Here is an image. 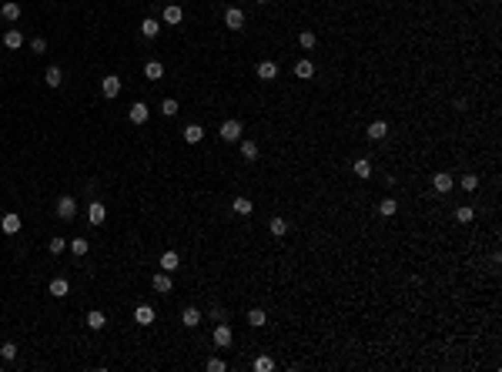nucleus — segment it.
<instances>
[{"instance_id":"nucleus-1","label":"nucleus","mask_w":502,"mask_h":372,"mask_svg":"<svg viewBox=\"0 0 502 372\" xmlns=\"http://www.w3.org/2000/svg\"><path fill=\"white\" fill-rule=\"evenodd\" d=\"M74 215H77V202H74L71 194H64V198L57 202V218H61V221H71Z\"/></svg>"},{"instance_id":"nucleus-2","label":"nucleus","mask_w":502,"mask_h":372,"mask_svg":"<svg viewBox=\"0 0 502 372\" xmlns=\"http://www.w3.org/2000/svg\"><path fill=\"white\" fill-rule=\"evenodd\" d=\"M101 94L107 97V101H114V97L121 94V77L117 74H107V77L101 81Z\"/></svg>"},{"instance_id":"nucleus-3","label":"nucleus","mask_w":502,"mask_h":372,"mask_svg":"<svg viewBox=\"0 0 502 372\" xmlns=\"http://www.w3.org/2000/svg\"><path fill=\"white\" fill-rule=\"evenodd\" d=\"M224 27H228V31H241V27H245V14H241V7H228L224 10Z\"/></svg>"},{"instance_id":"nucleus-4","label":"nucleus","mask_w":502,"mask_h":372,"mask_svg":"<svg viewBox=\"0 0 502 372\" xmlns=\"http://www.w3.org/2000/svg\"><path fill=\"white\" fill-rule=\"evenodd\" d=\"M241 134H245V131H241V121H234V118L221 124V138L224 141H231V145H234V141H241Z\"/></svg>"},{"instance_id":"nucleus-5","label":"nucleus","mask_w":502,"mask_h":372,"mask_svg":"<svg viewBox=\"0 0 502 372\" xmlns=\"http://www.w3.org/2000/svg\"><path fill=\"white\" fill-rule=\"evenodd\" d=\"M432 188H435L438 194H449L455 188V181H452V175H449V171H438L435 178H432Z\"/></svg>"},{"instance_id":"nucleus-6","label":"nucleus","mask_w":502,"mask_h":372,"mask_svg":"<svg viewBox=\"0 0 502 372\" xmlns=\"http://www.w3.org/2000/svg\"><path fill=\"white\" fill-rule=\"evenodd\" d=\"M87 221L91 225H104V221H107V208H104L101 202H91L87 205Z\"/></svg>"},{"instance_id":"nucleus-7","label":"nucleus","mask_w":502,"mask_h":372,"mask_svg":"<svg viewBox=\"0 0 502 372\" xmlns=\"http://www.w3.org/2000/svg\"><path fill=\"white\" fill-rule=\"evenodd\" d=\"M128 118H131V124H144L147 118H151V111H147V104H131V111H128Z\"/></svg>"},{"instance_id":"nucleus-8","label":"nucleus","mask_w":502,"mask_h":372,"mask_svg":"<svg viewBox=\"0 0 502 372\" xmlns=\"http://www.w3.org/2000/svg\"><path fill=\"white\" fill-rule=\"evenodd\" d=\"M231 339H234V335H231V325H218V329H215V346H221V349H228V346H231Z\"/></svg>"},{"instance_id":"nucleus-9","label":"nucleus","mask_w":502,"mask_h":372,"mask_svg":"<svg viewBox=\"0 0 502 372\" xmlns=\"http://www.w3.org/2000/svg\"><path fill=\"white\" fill-rule=\"evenodd\" d=\"M258 77H261V81H275V77H278V64H275V61H261V64H258Z\"/></svg>"},{"instance_id":"nucleus-10","label":"nucleus","mask_w":502,"mask_h":372,"mask_svg":"<svg viewBox=\"0 0 502 372\" xmlns=\"http://www.w3.org/2000/svg\"><path fill=\"white\" fill-rule=\"evenodd\" d=\"M47 292H50V295H54V299H64L67 292H71V285H67V278H50Z\"/></svg>"},{"instance_id":"nucleus-11","label":"nucleus","mask_w":502,"mask_h":372,"mask_svg":"<svg viewBox=\"0 0 502 372\" xmlns=\"http://www.w3.org/2000/svg\"><path fill=\"white\" fill-rule=\"evenodd\" d=\"M365 134H368V141H382L385 134H389V124H385V121H372Z\"/></svg>"},{"instance_id":"nucleus-12","label":"nucleus","mask_w":502,"mask_h":372,"mask_svg":"<svg viewBox=\"0 0 502 372\" xmlns=\"http://www.w3.org/2000/svg\"><path fill=\"white\" fill-rule=\"evenodd\" d=\"M0 228H4L7 235H17V232H20V215H14V211L4 215V218H0Z\"/></svg>"},{"instance_id":"nucleus-13","label":"nucleus","mask_w":502,"mask_h":372,"mask_svg":"<svg viewBox=\"0 0 502 372\" xmlns=\"http://www.w3.org/2000/svg\"><path fill=\"white\" fill-rule=\"evenodd\" d=\"M134 322L137 325H151L154 322V308L151 305H137L134 308Z\"/></svg>"},{"instance_id":"nucleus-14","label":"nucleus","mask_w":502,"mask_h":372,"mask_svg":"<svg viewBox=\"0 0 502 372\" xmlns=\"http://www.w3.org/2000/svg\"><path fill=\"white\" fill-rule=\"evenodd\" d=\"M44 84H47V88H61V84H64V74H61V67L50 64L47 74H44Z\"/></svg>"},{"instance_id":"nucleus-15","label":"nucleus","mask_w":502,"mask_h":372,"mask_svg":"<svg viewBox=\"0 0 502 372\" xmlns=\"http://www.w3.org/2000/svg\"><path fill=\"white\" fill-rule=\"evenodd\" d=\"M151 285H154V292L167 295V292H171V275H167V272H158V275L151 278Z\"/></svg>"},{"instance_id":"nucleus-16","label":"nucleus","mask_w":502,"mask_h":372,"mask_svg":"<svg viewBox=\"0 0 502 372\" xmlns=\"http://www.w3.org/2000/svg\"><path fill=\"white\" fill-rule=\"evenodd\" d=\"M104 325H107V316H104L101 308H94V312H87V329H94V332H101Z\"/></svg>"},{"instance_id":"nucleus-17","label":"nucleus","mask_w":502,"mask_h":372,"mask_svg":"<svg viewBox=\"0 0 502 372\" xmlns=\"http://www.w3.org/2000/svg\"><path fill=\"white\" fill-rule=\"evenodd\" d=\"M144 74H147V81H161V77H164V64H161V61H147V64H144Z\"/></svg>"},{"instance_id":"nucleus-18","label":"nucleus","mask_w":502,"mask_h":372,"mask_svg":"<svg viewBox=\"0 0 502 372\" xmlns=\"http://www.w3.org/2000/svg\"><path fill=\"white\" fill-rule=\"evenodd\" d=\"M181 322L188 325V329H194V325H201V312H198L194 305H188V308L181 312Z\"/></svg>"},{"instance_id":"nucleus-19","label":"nucleus","mask_w":502,"mask_h":372,"mask_svg":"<svg viewBox=\"0 0 502 372\" xmlns=\"http://www.w3.org/2000/svg\"><path fill=\"white\" fill-rule=\"evenodd\" d=\"M201 138H204V128H201V124H188V128H184V141H188V145H198Z\"/></svg>"},{"instance_id":"nucleus-20","label":"nucleus","mask_w":502,"mask_h":372,"mask_svg":"<svg viewBox=\"0 0 502 372\" xmlns=\"http://www.w3.org/2000/svg\"><path fill=\"white\" fill-rule=\"evenodd\" d=\"M178 265H181L178 251H164V255H161V272H174Z\"/></svg>"},{"instance_id":"nucleus-21","label":"nucleus","mask_w":502,"mask_h":372,"mask_svg":"<svg viewBox=\"0 0 502 372\" xmlns=\"http://www.w3.org/2000/svg\"><path fill=\"white\" fill-rule=\"evenodd\" d=\"M0 17H4V20H17V17H20V4H14V0L0 4Z\"/></svg>"},{"instance_id":"nucleus-22","label":"nucleus","mask_w":502,"mask_h":372,"mask_svg":"<svg viewBox=\"0 0 502 372\" xmlns=\"http://www.w3.org/2000/svg\"><path fill=\"white\" fill-rule=\"evenodd\" d=\"M248 325H255V329L268 325V312H264V308H251V312H248Z\"/></svg>"},{"instance_id":"nucleus-23","label":"nucleus","mask_w":502,"mask_h":372,"mask_svg":"<svg viewBox=\"0 0 502 372\" xmlns=\"http://www.w3.org/2000/svg\"><path fill=\"white\" fill-rule=\"evenodd\" d=\"M181 17H184V10L178 4H167L164 7V24H181Z\"/></svg>"},{"instance_id":"nucleus-24","label":"nucleus","mask_w":502,"mask_h":372,"mask_svg":"<svg viewBox=\"0 0 502 372\" xmlns=\"http://www.w3.org/2000/svg\"><path fill=\"white\" fill-rule=\"evenodd\" d=\"M141 34H144V37H158V34H161V20H154V17L141 20Z\"/></svg>"},{"instance_id":"nucleus-25","label":"nucleus","mask_w":502,"mask_h":372,"mask_svg":"<svg viewBox=\"0 0 502 372\" xmlns=\"http://www.w3.org/2000/svg\"><path fill=\"white\" fill-rule=\"evenodd\" d=\"M67 248H71L74 255H77V259H80V255H87L91 242H87V238H71V242H67Z\"/></svg>"},{"instance_id":"nucleus-26","label":"nucleus","mask_w":502,"mask_h":372,"mask_svg":"<svg viewBox=\"0 0 502 372\" xmlns=\"http://www.w3.org/2000/svg\"><path fill=\"white\" fill-rule=\"evenodd\" d=\"M268 228H271V235H275V238H281V235L288 232V221L281 218V215H275V218L268 221Z\"/></svg>"},{"instance_id":"nucleus-27","label":"nucleus","mask_w":502,"mask_h":372,"mask_svg":"<svg viewBox=\"0 0 502 372\" xmlns=\"http://www.w3.org/2000/svg\"><path fill=\"white\" fill-rule=\"evenodd\" d=\"M395 211H399V202H395V198H385V202L378 205V215H382V218H392Z\"/></svg>"},{"instance_id":"nucleus-28","label":"nucleus","mask_w":502,"mask_h":372,"mask_svg":"<svg viewBox=\"0 0 502 372\" xmlns=\"http://www.w3.org/2000/svg\"><path fill=\"white\" fill-rule=\"evenodd\" d=\"M4 44H7L10 50H17L20 44H24V34H20V31H7V34H4Z\"/></svg>"},{"instance_id":"nucleus-29","label":"nucleus","mask_w":502,"mask_h":372,"mask_svg":"<svg viewBox=\"0 0 502 372\" xmlns=\"http://www.w3.org/2000/svg\"><path fill=\"white\" fill-rule=\"evenodd\" d=\"M241 154H245V161H258V145L255 141H241Z\"/></svg>"},{"instance_id":"nucleus-30","label":"nucleus","mask_w":502,"mask_h":372,"mask_svg":"<svg viewBox=\"0 0 502 372\" xmlns=\"http://www.w3.org/2000/svg\"><path fill=\"white\" fill-rule=\"evenodd\" d=\"M355 175H359V178H372V161H368V158H359V161H355Z\"/></svg>"},{"instance_id":"nucleus-31","label":"nucleus","mask_w":502,"mask_h":372,"mask_svg":"<svg viewBox=\"0 0 502 372\" xmlns=\"http://www.w3.org/2000/svg\"><path fill=\"white\" fill-rule=\"evenodd\" d=\"M298 44H302V50H315V44H318V37L311 31H305V34H298Z\"/></svg>"},{"instance_id":"nucleus-32","label":"nucleus","mask_w":502,"mask_h":372,"mask_svg":"<svg viewBox=\"0 0 502 372\" xmlns=\"http://www.w3.org/2000/svg\"><path fill=\"white\" fill-rule=\"evenodd\" d=\"M295 74H298V77H305V81H308L311 74H315V64H311V61H298V64H295Z\"/></svg>"},{"instance_id":"nucleus-33","label":"nucleus","mask_w":502,"mask_h":372,"mask_svg":"<svg viewBox=\"0 0 502 372\" xmlns=\"http://www.w3.org/2000/svg\"><path fill=\"white\" fill-rule=\"evenodd\" d=\"M161 111H164V114H167V118H174V114H178V111H181V104H178L174 97H164V101H161Z\"/></svg>"},{"instance_id":"nucleus-34","label":"nucleus","mask_w":502,"mask_h":372,"mask_svg":"<svg viewBox=\"0 0 502 372\" xmlns=\"http://www.w3.org/2000/svg\"><path fill=\"white\" fill-rule=\"evenodd\" d=\"M472 218H476V211H472L469 205H462V208H455V221H462V225H469Z\"/></svg>"},{"instance_id":"nucleus-35","label":"nucleus","mask_w":502,"mask_h":372,"mask_svg":"<svg viewBox=\"0 0 502 372\" xmlns=\"http://www.w3.org/2000/svg\"><path fill=\"white\" fill-rule=\"evenodd\" d=\"M231 208H234V215H251V208H255V205L248 202V198H234Z\"/></svg>"},{"instance_id":"nucleus-36","label":"nucleus","mask_w":502,"mask_h":372,"mask_svg":"<svg viewBox=\"0 0 502 372\" xmlns=\"http://www.w3.org/2000/svg\"><path fill=\"white\" fill-rule=\"evenodd\" d=\"M271 369H275V359L271 356H258L255 359V372H271Z\"/></svg>"},{"instance_id":"nucleus-37","label":"nucleus","mask_w":502,"mask_h":372,"mask_svg":"<svg viewBox=\"0 0 502 372\" xmlns=\"http://www.w3.org/2000/svg\"><path fill=\"white\" fill-rule=\"evenodd\" d=\"M0 356L7 359V362H14V359H17V346H14V342H4V346H0Z\"/></svg>"},{"instance_id":"nucleus-38","label":"nucleus","mask_w":502,"mask_h":372,"mask_svg":"<svg viewBox=\"0 0 502 372\" xmlns=\"http://www.w3.org/2000/svg\"><path fill=\"white\" fill-rule=\"evenodd\" d=\"M64 248H67V242H64V238H50V242H47V251H50V255H61Z\"/></svg>"},{"instance_id":"nucleus-39","label":"nucleus","mask_w":502,"mask_h":372,"mask_svg":"<svg viewBox=\"0 0 502 372\" xmlns=\"http://www.w3.org/2000/svg\"><path fill=\"white\" fill-rule=\"evenodd\" d=\"M459 188H462V191H476V188H479V178H476V175H465V178L459 181Z\"/></svg>"},{"instance_id":"nucleus-40","label":"nucleus","mask_w":502,"mask_h":372,"mask_svg":"<svg viewBox=\"0 0 502 372\" xmlns=\"http://www.w3.org/2000/svg\"><path fill=\"white\" fill-rule=\"evenodd\" d=\"M204 369H208V372H224V369H228V365H224L221 359H215V356H211V359H208V362H204Z\"/></svg>"},{"instance_id":"nucleus-41","label":"nucleus","mask_w":502,"mask_h":372,"mask_svg":"<svg viewBox=\"0 0 502 372\" xmlns=\"http://www.w3.org/2000/svg\"><path fill=\"white\" fill-rule=\"evenodd\" d=\"M31 50H34V54H44V50H47V41H44V37H34V41H31Z\"/></svg>"},{"instance_id":"nucleus-42","label":"nucleus","mask_w":502,"mask_h":372,"mask_svg":"<svg viewBox=\"0 0 502 372\" xmlns=\"http://www.w3.org/2000/svg\"><path fill=\"white\" fill-rule=\"evenodd\" d=\"M258 4H271V0H258Z\"/></svg>"}]
</instances>
